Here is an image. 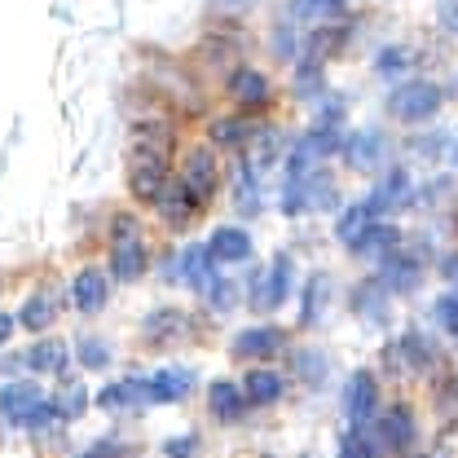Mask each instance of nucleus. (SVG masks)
Returning a JSON list of instances; mask_svg holds the SVG:
<instances>
[{
  "label": "nucleus",
  "mask_w": 458,
  "mask_h": 458,
  "mask_svg": "<svg viewBox=\"0 0 458 458\" xmlns=\"http://www.w3.org/2000/svg\"><path fill=\"white\" fill-rule=\"evenodd\" d=\"M295 13L300 18H331V13H340V0H295Z\"/></svg>",
  "instance_id": "26"
},
{
  "label": "nucleus",
  "mask_w": 458,
  "mask_h": 458,
  "mask_svg": "<svg viewBox=\"0 0 458 458\" xmlns=\"http://www.w3.org/2000/svg\"><path fill=\"white\" fill-rule=\"evenodd\" d=\"M190 388H194V375H190V370H181V366H168V370H159V375L141 379V397L155 401V405L181 401L185 393H190Z\"/></svg>",
  "instance_id": "2"
},
{
  "label": "nucleus",
  "mask_w": 458,
  "mask_h": 458,
  "mask_svg": "<svg viewBox=\"0 0 458 458\" xmlns=\"http://www.w3.org/2000/svg\"><path fill=\"white\" fill-rule=\"evenodd\" d=\"M405 66H410V54H405V49H384V54H379V75H397Z\"/></svg>",
  "instance_id": "28"
},
{
  "label": "nucleus",
  "mask_w": 458,
  "mask_h": 458,
  "mask_svg": "<svg viewBox=\"0 0 458 458\" xmlns=\"http://www.w3.org/2000/svg\"><path fill=\"white\" fill-rule=\"evenodd\" d=\"M384 283L393 286V291H410V286L419 283V269L410 265V260H401V265H388V278Z\"/></svg>",
  "instance_id": "27"
},
{
  "label": "nucleus",
  "mask_w": 458,
  "mask_h": 458,
  "mask_svg": "<svg viewBox=\"0 0 458 458\" xmlns=\"http://www.w3.org/2000/svg\"><path fill=\"white\" fill-rule=\"evenodd\" d=\"M208 397H212L216 419H238V414H242V388H238V384H229V379H216Z\"/></svg>",
  "instance_id": "19"
},
{
  "label": "nucleus",
  "mask_w": 458,
  "mask_h": 458,
  "mask_svg": "<svg viewBox=\"0 0 458 458\" xmlns=\"http://www.w3.org/2000/svg\"><path fill=\"white\" fill-rule=\"evenodd\" d=\"M286 286H291V260L278 256V260H274V269L265 274V286H260V291H251V300H256L260 309H278V304L286 300Z\"/></svg>",
  "instance_id": "9"
},
{
  "label": "nucleus",
  "mask_w": 458,
  "mask_h": 458,
  "mask_svg": "<svg viewBox=\"0 0 458 458\" xmlns=\"http://www.w3.org/2000/svg\"><path fill=\"white\" fill-rule=\"evenodd\" d=\"M168 454H172V458H181V454H190V441H172V445H168Z\"/></svg>",
  "instance_id": "33"
},
{
  "label": "nucleus",
  "mask_w": 458,
  "mask_h": 458,
  "mask_svg": "<svg viewBox=\"0 0 458 458\" xmlns=\"http://www.w3.org/2000/svg\"><path fill=\"white\" fill-rule=\"evenodd\" d=\"M393 247H397V229H388V225H366L348 242L352 256H384V251H393Z\"/></svg>",
  "instance_id": "14"
},
{
  "label": "nucleus",
  "mask_w": 458,
  "mask_h": 458,
  "mask_svg": "<svg viewBox=\"0 0 458 458\" xmlns=\"http://www.w3.org/2000/svg\"><path fill=\"white\" fill-rule=\"evenodd\" d=\"M229 89H233V98H238L242 106H260V102L269 98V84H265V75H256V71H238Z\"/></svg>",
  "instance_id": "18"
},
{
  "label": "nucleus",
  "mask_w": 458,
  "mask_h": 458,
  "mask_svg": "<svg viewBox=\"0 0 458 458\" xmlns=\"http://www.w3.org/2000/svg\"><path fill=\"white\" fill-rule=\"evenodd\" d=\"M283 397V375L274 370H251L247 384H242V401H256V405H269V401Z\"/></svg>",
  "instance_id": "16"
},
{
  "label": "nucleus",
  "mask_w": 458,
  "mask_h": 458,
  "mask_svg": "<svg viewBox=\"0 0 458 458\" xmlns=\"http://www.w3.org/2000/svg\"><path fill=\"white\" fill-rule=\"evenodd\" d=\"M27 366L31 370H45V375H62L66 370V348L62 344H36L31 352H27Z\"/></svg>",
  "instance_id": "20"
},
{
  "label": "nucleus",
  "mask_w": 458,
  "mask_h": 458,
  "mask_svg": "<svg viewBox=\"0 0 458 458\" xmlns=\"http://www.w3.org/2000/svg\"><path fill=\"white\" fill-rule=\"evenodd\" d=\"M375 405H379V388H375V379H370V375H352V379H348V393H344V410L361 423V419H370V414H375Z\"/></svg>",
  "instance_id": "5"
},
{
  "label": "nucleus",
  "mask_w": 458,
  "mask_h": 458,
  "mask_svg": "<svg viewBox=\"0 0 458 458\" xmlns=\"http://www.w3.org/2000/svg\"><path fill=\"white\" fill-rule=\"evenodd\" d=\"M405 190H410V176H405L401 168L388 172V176H384V185H379V190H375V194L361 203V208H366V216L375 221V216H384L388 208H397L401 199H405Z\"/></svg>",
  "instance_id": "6"
},
{
  "label": "nucleus",
  "mask_w": 458,
  "mask_h": 458,
  "mask_svg": "<svg viewBox=\"0 0 458 458\" xmlns=\"http://www.w3.org/2000/svg\"><path fill=\"white\" fill-rule=\"evenodd\" d=\"M106 357H111V352H106V344L102 340H84L80 344V361H84V366H106Z\"/></svg>",
  "instance_id": "29"
},
{
  "label": "nucleus",
  "mask_w": 458,
  "mask_h": 458,
  "mask_svg": "<svg viewBox=\"0 0 458 458\" xmlns=\"http://www.w3.org/2000/svg\"><path fill=\"white\" fill-rule=\"evenodd\" d=\"M375 159H379V132H361V137H352V141H348V164L370 168Z\"/></svg>",
  "instance_id": "23"
},
{
  "label": "nucleus",
  "mask_w": 458,
  "mask_h": 458,
  "mask_svg": "<svg viewBox=\"0 0 458 458\" xmlns=\"http://www.w3.org/2000/svg\"><path fill=\"white\" fill-rule=\"evenodd\" d=\"M84 405H89V393H84V384H66V388H62V393L54 397L57 419H80V414H84Z\"/></svg>",
  "instance_id": "22"
},
{
  "label": "nucleus",
  "mask_w": 458,
  "mask_h": 458,
  "mask_svg": "<svg viewBox=\"0 0 458 458\" xmlns=\"http://www.w3.org/2000/svg\"><path fill=\"white\" fill-rule=\"evenodd\" d=\"M9 335H13V318L0 313V344H9Z\"/></svg>",
  "instance_id": "32"
},
{
  "label": "nucleus",
  "mask_w": 458,
  "mask_h": 458,
  "mask_svg": "<svg viewBox=\"0 0 458 458\" xmlns=\"http://www.w3.org/2000/svg\"><path fill=\"white\" fill-rule=\"evenodd\" d=\"M437 318H441V327H445V331H454L458 335V295H445V300L437 304Z\"/></svg>",
  "instance_id": "30"
},
{
  "label": "nucleus",
  "mask_w": 458,
  "mask_h": 458,
  "mask_svg": "<svg viewBox=\"0 0 458 458\" xmlns=\"http://www.w3.org/2000/svg\"><path fill=\"white\" fill-rule=\"evenodd\" d=\"M340 458H375V441L366 432H348L340 445Z\"/></svg>",
  "instance_id": "25"
},
{
  "label": "nucleus",
  "mask_w": 458,
  "mask_h": 458,
  "mask_svg": "<svg viewBox=\"0 0 458 458\" xmlns=\"http://www.w3.org/2000/svg\"><path fill=\"white\" fill-rule=\"evenodd\" d=\"M176 181H181L194 199H208V194L216 190V159H212L208 150H194V155L185 159V172H181Z\"/></svg>",
  "instance_id": "3"
},
{
  "label": "nucleus",
  "mask_w": 458,
  "mask_h": 458,
  "mask_svg": "<svg viewBox=\"0 0 458 458\" xmlns=\"http://www.w3.org/2000/svg\"><path fill=\"white\" fill-rule=\"evenodd\" d=\"M36 405H40L36 384H13V388H0V419H4V423L27 428V419H31V410H36Z\"/></svg>",
  "instance_id": "4"
},
{
  "label": "nucleus",
  "mask_w": 458,
  "mask_h": 458,
  "mask_svg": "<svg viewBox=\"0 0 458 458\" xmlns=\"http://www.w3.org/2000/svg\"><path fill=\"white\" fill-rule=\"evenodd\" d=\"M80 458H119V445H111V441H98L89 454H80Z\"/></svg>",
  "instance_id": "31"
},
{
  "label": "nucleus",
  "mask_w": 458,
  "mask_h": 458,
  "mask_svg": "<svg viewBox=\"0 0 458 458\" xmlns=\"http://www.w3.org/2000/svg\"><path fill=\"white\" fill-rule=\"evenodd\" d=\"M164 190V150L150 159H132V194L137 199H159Z\"/></svg>",
  "instance_id": "7"
},
{
  "label": "nucleus",
  "mask_w": 458,
  "mask_h": 458,
  "mask_svg": "<svg viewBox=\"0 0 458 458\" xmlns=\"http://www.w3.org/2000/svg\"><path fill=\"white\" fill-rule=\"evenodd\" d=\"M141 397V379H114V384H106L102 393H98V405L102 410H128V405H137Z\"/></svg>",
  "instance_id": "17"
},
{
  "label": "nucleus",
  "mask_w": 458,
  "mask_h": 458,
  "mask_svg": "<svg viewBox=\"0 0 458 458\" xmlns=\"http://www.w3.org/2000/svg\"><path fill=\"white\" fill-rule=\"evenodd\" d=\"M155 203H159V212L168 216L172 225H185V221L199 212V199H194L181 181H172L168 190H159V199H155Z\"/></svg>",
  "instance_id": "8"
},
{
  "label": "nucleus",
  "mask_w": 458,
  "mask_h": 458,
  "mask_svg": "<svg viewBox=\"0 0 458 458\" xmlns=\"http://www.w3.org/2000/svg\"><path fill=\"white\" fill-rule=\"evenodd\" d=\"M71 295H75V309L80 313H98L102 304H106V278L98 274V269H84L75 286H71Z\"/></svg>",
  "instance_id": "13"
},
{
  "label": "nucleus",
  "mask_w": 458,
  "mask_h": 458,
  "mask_svg": "<svg viewBox=\"0 0 458 458\" xmlns=\"http://www.w3.org/2000/svg\"><path fill=\"white\" fill-rule=\"evenodd\" d=\"M283 348V331L278 327H251V331H242L238 340H233V352L238 357H269V352H278Z\"/></svg>",
  "instance_id": "10"
},
{
  "label": "nucleus",
  "mask_w": 458,
  "mask_h": 458,
  "mask_svg": "<svg viewBox=\"0 0 458 458\" xmlns=\"http://www.w3.org/2000/svg\"><path fill=\"white\" fill-rule=\"evenodd\" d=\"M181 278H185L190 286H199V291H208V286L216 283L208 247H185V256H181Z\"/></svg>",
  "instance_id": "15"
},
{
  "label": "nucleus",
  "mask_w": 458,
  "mask_h": 458,
  "mask_svg": "<svg viewBox=\"0 0 458 458\" xmlns=\"http://www.w3.org/2000/svg\"><path fill=\"white\" fill-rule=\"evenodd\" d=\"M393 114L397 119H410V123H419V119H428V114L441 106V89L437 84H428V80H414V84H401L397 93H393Z\"/></svg>",
  "instance_id": "1"
},
{
  "label": "nucleus",
  "mask_w": 458,
  "mask_h": 458,
  "mask_svg": "<svg viewBox=\"0 0 458 458\" xmlns=\"http://www.w3.org/2000/svg\"><path fill=\"white\" fill-rule=\"evenodd\" d=\"M384 441L397 445V450H405V445L414 441V419H410V410H393V414L384 419Z\"/></svg>",
  "instance_id": "21"
},
{
  "label": "nucleus",
  "mask_w": 458,
  "mask_h": 458,
  "mask_svg": "<svg viewBox=\"0 0 458 458\" xmlns=\"http://www.w3.org/2000/svg\"><path fill=\"white\" fill-rule=\"evenodd\" d=\"M114 278L119 283H132V278H141L146 274V247L137 242V238H123V242H114Z\"/></svg>",
  "instance_id": "11"
},
{
  "label": "nucleus",
  "mask_w": 458,
  "mask_h": 458,
  "mask_svg": "<svg viewBox=\"0 0 458 458\" xmlns=\"http://www.w3.org/2000/svg\"><path fill=\"white\" fill-rule=\"evenodd\" d=\"M208 256L212 260H247L251 256V238L242 233V229H216L212 233V242H208Z\"/></svg>",
  "instance_id": "12"
},
{
  "label": "nucleus",
  "mask_w": 458,
  "mask_h": 458,
  "mask_svg": "<svg viewBox=\"0 0 458 458\" xmlns=\"http://www.w3.org/2000/svg\"><path fill=\"white\" fill-rule=\"evenodd\" d=\"M54 322V300L49 295H36L31 304H27V313H22V327H31V331H45Z\"/></svg>",
  "instance_id": "24"
}]
</instances>
